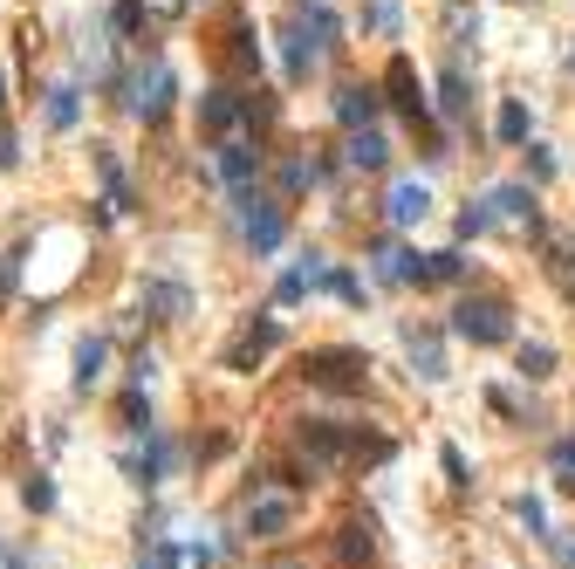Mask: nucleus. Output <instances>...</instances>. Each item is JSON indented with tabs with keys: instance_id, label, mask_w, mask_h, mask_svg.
I'll use <instances>...</instances> for the list:
<instances>
[{
	"instance_id": "27",
	"label": "nucleus",
	"mask_w": 575,
	"mask_h": 569,
	"mask_svg": "<svg viewBox=\"0 0 575 569\" xmlns=\"http://www.w3.org/2000/svg\"><path fill=\"white\" fill-rule=\"evenodd\" d=\"M363 28L398 35V28H404V8H398V0H363Z\"/></svg>"
},
{
	"instance_id": "11",
	"label": "nucleus",
	"mask_w": 575,
	"mask_h": 569,
	"mask_svg": "<svg viewBox=\"0 0 575 569\" xmlns=\"http://www.w3.org/2000/svg\"><path fill=\"white\" fill-rule=\"evenodd\" d=\"M213 172L226 178L233 193H247V186H260V151H254V144H233V138H220V144H213Z\"/></svg>"
},
{
	"instance_id": "4",
	"label": "nucleus",
	"mask_w": 575,
	"mask_h": 569,
	"mask_svg": "<svg viewBox=\"0 0 575 569\" xmlns=\"http://www.w3.org/2000/svg\"><path fill=\"white\" fill-rule=\"evenodd\" d=\"M240 234H247V247H254V254H274V247H281V234H288V206L247 186V193H240Z\"/></svg>"
},
{
	"instance_id": "7",
	"label": "nucleus",
	"mask_w": 575,
	"mask_h": 569,
	"mask_svg": "<svg viewBox=\"0 0 575 569\" xmlns=\"http://www.w3.org/2000/svg\"><path fill=\"white\" fill-rule=\"evenodd\" d=\"M172 467H178V446H172L165 432H144V453H124V474L138 480V487H159Z\"/></svg>"
},
{
	"instance_id": "25",
	"label": "nucleus",
	"mask_w": 575,
	"mask_h": 569,
	"mask_svg": "<svg viewBox=\"0 0 575 569\" xmlns=\"http://www.w3.org/2000/svg\"><path fill=\"white\" fill-rule=\"evenodd\" d=\"M110 28H117L124 42H144V35H151V14H144V0H117V8H110Z\"/></svg>"
},
{
	"instance_id": "21",
	"label": "nucleus",
	"mask_w": 575,
	"mask_h": 569,
	"mask_svg": "<svg viewBox=\"0 0 575 569\" xmlns=\"http://www.w3.org/2000/svg\"><path fill=\"white\" fill-rule=\"evenodd\" d=\"M480 28H486V21H480L473 0H446V42H453V48H473Z\"/></svg>"
},
{
	"instance_id": "26",
	"label": "nucleus",
	"mask_w": 575,
	"mask_h": 569,
	"mask_svg": "<svg viewBox=\"0 0 575 569\" xmlns=\"http://www.w3.org/2000/svg\"><path fill=\"white\" fill-rule=\"evenodd\" d=\"M288 522H295V508H288V501H254V508H247V529H254V535H281Z\"/></svg>"
},
{
	"instance_id": "30",
	"label": "nucleus",
	"mask_w": 575,
	"mask_h": 569,
	"mask_svg": "<svg viewBox=\"0 0 575 569\" xmlns=\"http://www.w3.org/2000/svg\"><path fill=\"white\" fill-rule=\"evenodd\" d=\"M233 69H260V42H254V28H247V21H233Z\"/></svg>"
},
{
	"instance_id": "10",
	"label": "nucleus",
	"mask_w": 575,
	"mask_h": 569,
	"mask_svg": "<svg viewBox=\"0 0 575 569\" xmlns=\"http://www.w3.org/2000/svg\"><path fill=\"white\" fill-rule=\"evenodd\" d=\"M144 316L186 323V316H192V289H186V281H172V275H151V281H144Z\"/></svg>"
},
{
	"instance_id": "34",
	"label": "nucleus",
	"mask_w": 575,
	"mask_h": 569,
	"mask_svg": "<svg viewBox=\"0 0 575 569\" xmlns=\"http://www.w3.org/2000/svg\"><path fill=\"white\" fill-rule=\"evenodd\" d=\"M548 467L562 474V487H575V439H555V446H548Z\"/></svg>"
},
{
	"instance_id": "43",
	"label": "nucleus",
	"mask_w": 575,
	"mask_h": 569,
	"mask_svg": "<svg viewBox=\"0 0 575 569\" xmlns=\"http://www.w3.org/2000/svg\"><path fill=\"white\" fill-rule=\"evenodd\" d=\"M568 69H575V56H568Z\"/></svg>"
},
{
	"instance_id": "36",
	"label": "nucleus",
	"mask_w": 575,
	"mask_h": 569,
	"mask_svg": "<svg viewBox=\"0 0 575 569\" xmlns=\"http://www.w3.org/2000/svg\"><path fill=\"white\" fill-rule=\"evenodd\" d=\"M520 151H528V172L535 178H555V151H548V144H520Z\"/></svg>"
},
{
	"instance_id": "31",
	"label": "nucleus",
	"mask_w": 575,
	"mask_h": 569,
	"mask_svg": "<svg viewBox=\"0 0 575 569\" xmlns=\"http://www.w3.org/2000/svg\"><path fill=\"white\" fill-rule=\"evenodd\" d=\"M322 289H329V295H343L350 309H363V295H371V289H363V275H350V268H329Z\"/></svg>"
},
{
	"instance_id": "8",
	"label": "nucleus",
	"mask_w": 575,
	"mask_h": 569,
	"mask_svg": "<svg viewBox=\"0 0 575 569\" xmlns=\"http://www.w3.org/2000/svg\"><path fill=\"white\" fill-rule=\"evenodd\" d=\"M274 344H281V323H274V316L247 323V329H240V336L226 344V371H254V364H260V357H268Z\"/></svg>"
},
{
	"instance_id": "16",
	"label": "nucleus",
	"mask_w": 575,
	"mask_h": 569,
	"mask_svg": "<svg viewBox=\"0 0 575 569\" xmlns=\"http://www.w3.org/2000/svg\"><path fill=\"white\" fill-rule=\"evenodd\" d=\"M473 76H466L459 62H446V76H438V117H446V124H466V117H473Z\"/></svg>"
},
{
	"instance_id": "40",
	"label": "nucleus",
	"mask_w": 575,
	"mask_h": 569,
	"mask_svg": "<svg viewBox=\"0 0 575 569\" xmlns=\"http://www.w3.org/2000/svg\"><path fill=\"white\" fill-rule=\"evenodd\" d=\"M541 542H548V549H555V562H568V569H575V535H555V529H548Z\"/></svg>"
},
{
	"instance_id": "18",
	"label": "nucleus",
	"mask_w": 575,
	"mask_h": 569,
	"mask_svg": "<svg viewBox=\"0 0 575 569\" xmlns=\"http://www.w3.org/2000/svg\"><path fill=\"white\" fill-rule=\"evenodd\" d=\"M103 364H110V344H103V336H83V344H75V392H96Z\"/></svg>"
},
{
	"instance_id": "39",
	"label": "nucleus",
	"mask_w": 575,
	"mask_h": 569,
	"mask_svg": "<svg viewBox=\"0 0 575 569\" xmlns=\"http://www.w3.org/2000/svg\"><path fill=\"white\" fill-rule=\"evenodd\" d=\"M438 460H446V480H453V487H473V480H466V453H459V446H446Z\"/></svg>"
},
{
	"instance_id": "17",
	"label": "nucleus",
	"mask_w": 575,
	"mask_h": 569,
	"mask_svg": "<svg viewBox=\"0 0 575 569\" xmlns=\"http://www.w3.org/2000/svg\"><path fill=\"white\" fill-rule=\"evenodd\" d=\"M384 213H390V227H411V220H425V213H432V193L418 186V178H404V186H390Z\"/></svg>"
},
{
	"instance_id": "1",
	"label": "nucleus",
	"mask_w": 575,
	"mask_h": 569,
	"mask_svg": "<svg viewBox=\"0 0 575 569\" xmlns=\"http://www.w3.org/2000/svg\"><path fill=\"white\" fill-rule=\"evenodd\" d=\"M117 90H124V111L138 117V124H165L172 117V96H178V76L165 62H144V69L117 76Z\"/></svg>"
},
{
	"instance_id": "35",
	"label": "nucleus",
	"mask_w": 575,
	"mask_h": 569,
	"mask_svg": "<svg viewBox=\"0 0 575 569\" xmlns=\"http://www.w3.org/2000/svg\"><path fill=\"white\" fill-rule=\"evenodd\" d=\"M514 514H520V529H528V535H548V514H541V501H535V495H520V501H514Z\"/></svg>"
},
{
	"instance_id": "32",
	"label": "nucleus",
	"mask_w": 575,
	"mask_h": 569,
	"mask_svg": "<svg viewBox=\"0 0 575 569\" xmlns=\"http://www.w3.org/2000/svg\"><path fill=\"white\" fill-rule=\"evenodd\" d=\"M21 501H28L35 514H48V508H56V487H48V474H28V480H21Z\"/></svg>"
},
{
	"instance_id": "20",
	"label": "nucleus",
	"mask_w": 575,
	"mask_h": 569,
	"mask_svg": "<svg viewBox=\"0 0 575 569\" xmlns=\"http://www.w3.org/2000/svg\"><path fill=\"white\" fill-rule=\"evenodd\" d=\"M493 131H501V144H507V151H520V144L535 138V111H528L520 96H507V103H501V124H493Z\"/></svg>"
},
{
	"instance_id": "12",
	"label": "nucleus",
	"mask_w": 575,
	"mask_h": 569,
	"mask_svg": "<svg viewBox=\"0 0 575 569\" xmlns=\"http://www.w3.org/2000/svg\"><path fill=\"white\" fill-rule=\"evenodd\" d=\"M240 96H247V90H233V83H213V90L199 96V131H206V138H226L233 124H240Z\"/></svg>"
},
{
	"instance_id": "41",
	"label": "nucleus",
	"mask_w": 575,
	"mask_h": 569,
	"mask_svg": "<svg viewBox=\"0 0 575 569\" xmlns=\"http://www.w3.org/2000/svg\"><path fill=\"white\" fill-rule=\"evenodd\" d=\"M14 281H21V262H14V254H0V302L14 295Z\"/></svg>"
},
{
	"instance_id": "23",
	"label": "nucleus",
	"mask_w": 575,
	"mask_h": 569,
	"mask_svg": "<svg viewBox=\"0 0 575 569\" xmlns=\"http://www.w3.org/2000/svg\"><path fill=\"white\" fill-rule=\"evenodd\" d=\"M96 172H103V186H110V206H117V213H130V178H124V165H117L110 144H96Z\"/></svg>"
},
{
	"instance_id": "14",
	"label": "nucleus",
	"mask_w": 575,
	"mask_h": 569,
	"mask_svg": "<svg viewBox=\"0 0 575 569\" xmlns=\"http://www.w3.org/2000/svg\"><path fill=\"white\" fill-rule=\"evenodd\" d=\"M377 111H384V90L377 83H343V90H336V124H343V131L377 124Z\"/></svg>"
},
{
	"instance_id": "13",
	"label": "nucleus",
	"mask_w": 575,
	"mask_h": 569,
	"mask_svg": "<svg viewBox=\"0 0 575 569\" xmlns=\"http://www.w3.org/2000/svg\"><path fill=\"white\" fill-rule=\"evenodd\" d=\"M404 350H411V371L425 378V384H438V378H446V344H438V329H425V323H404Z\"/></svg>"
},
{
	"instance_id": "5",
	"label": "nucleus",
	"mask_w": 575,
	"mask_h": 569,
	"mask_svg": "<svg viewBox=\"0 0 575 569\" xmlns=\"http://www.w3.org/2000/svg\"><path fill=\"white\" fill-rule=\"evenodd\" d=\"M486 213L501 234H541V199L528 186H493L486 193Z\"/></svg>"
},
{
	"instance_id": "37",
	"label": "nucleus",
	"mask_w": 575,
	"mask_h": 569,
	"mask_svg": "<svg viewBox=\"0 0 575 569\" xmlns=\"http://www.w3.org/2000/svg\"><path fill=\"white\" fill-rule=\"evenodd\" d=\"M302 295H308V275H302V268H288V275H281V289H274V302H302Z\"/></svg>"
},
{
	"instance_id": "3",
	"label": "nucleus",
	"mask_w": 575,
	"mask_h": 569,
	"mask_svg": "<svg viewBox=\"0 0 575 569\" xmlns=\"http://www.w3.org/2000/svg\"><path fill=\"white\" fill-rule=\"evenodd\" d=\"M363 371H371L363 350H308L302 357V378L322 384V392H363Z\"/></svg>"
},
{
	"instance_id": "9",
	"label": "nucleus",
	"mask_w": 575,
	"mask_h": 569,
	"mask_svg": "<svg viewBox=\"0 0 575 569\" xmlns=\"http://www.w3.org/2000/svg\"><path fill=\"white\" fill-rule=\"evenodd\" d=\"M281 56H288V83H308V76L322 69V48L308 42L302 14H288V21H281Z\"/></svg>"
},
{
	"instance_id": "19",
	"label": "nucleus",
	"mask_w": 575,
	"mask_h": 569,
	"mask_svg": "<svg viewBox=\"0 0 575 569\" xmlns=\"http://www.w3.org/2000/svg\"><path fill=\"white\" fill-rule=\"evenodd\" d=\"M42 117H48V131H75V117H83V90L75 83H56L42 103Z\"/></svg>"
},
{
	"instance_id": "33",
	"label": "nucleus",
	"mask_w": 575,
	"mask_h": 569,
	"mask_svg": "<svg viewBox=\"0 0 575 569\" xmlns=\"http://www.w3.org/2000/svg\"><path fill=\"white\" fill-rule=\"evenodd\" d=\"M548 275H555V281H562V295L575 302V254H568V247H548Z\"/></svg>"
},
{
	"instance_id": "28",
	"label": "nucleus",
	"mask_w": 575,
	"mask_h": 569,
	"mask_svg": "<svg viewBox=\"0 0 575 569\" xmlns=\"http://www.w3.org/2000/svg\"><path fill=\"white\" fill-rule=\"evenodd\" d=\"M480 234H493V213H486V199H466L459 206V241H480Z\"/></svg>"
},
{
	"instance_id": "29",
	"label": "nucleus",
	"mask_w": 575,
	"mask_h": 569,
	"mask_svg": "<svg viewBox=\"0 0 575 569\" xmlns=\"http://www.w3.org/2000/svg\"><path fill=\"white\" fill-rule=\"evenodd\" d=\"M520 378H555V350H548V344H520Z\"/></svg>"
},
{
	"instance_id": "15",
	"label": "nucleus",
	"mask_w": 575,
	"mask_h": 569,
	"mask_svg": "<svg viewBox=\"0 0 575 569\" xmlns=\"http://www.w3.org/2000/svg\"><path fill=\"white\" fill-rule=\"evenodd\" d=\"M343 165H350V172H384V165H390V138L377 131V124H356L350 144H343Z\"/></svg>"
},
{
	"instance_id": "2",
	"label": "nucleus",
	"mask_w": 575,
	"mask_h": 569,
	"mask_svg": "<svg viewBox=\"0 0 575 569\" xmlns=\"http://www.w3.org/2000/svg\"><path fill=\"white\" fill-rule=\"evenodd\" d=\"M453 336H466V344H480V350L514 344V309H507V295H466V302L453 309Z\"/></svg>"
},
{
	"instance_id": "24",
	"label": "nucleus",
	"mask_w": 575,
	"mask_h": 569,
	"mask_svg": "<svg viewBox=\"0 0 575 569\" xmlns=\"http://www.w3.org/2000/svg\"><path fill=\"white\" fill-rule=\"evenodd\" d=\"M371 268H377V281H390V289H404V268H411V254H404L398 241H377V247H371Z\"/></svg>"
},
{
	"instance_id": "6",
	"label": "nucleus",
	"mask_w": 575,
	"mask_h": 569,
	"mask_svg": "<svg viewBox=\"0 0 575 569\" xmlns=\"http://www.w3.org/2000/svg\"><path fill=\"white\" fill-rule=\"evenodd\" d=\"M384 103H390L404 124H418V131L432 124V103H425V90H418V76H411V56H390V69H384Z\"/></svg>"
},
{
	"instance_id": "42",
	"label": "nucleus",
	"mask_w": 575,
	"mask_h": 569,
	"mask_svg": "<svg viewBox=\"0 0 575 569\" xmlns=\"http://www.w3.org/2000/svg\"><path fill=\"white\" fill-rule=\"evenodd\" d=\"M0 111H8V69H0Z\"/></svg>"
},
{
	"instance_id": "22",
	"label": "nucleus",
	"mask_w": 575,
	"mask_h": 569,
	"mask_svg": "<svg viewBox=\"0 0 575 569\" xmlns=\"http://www.w3.org/2000/svg\"><path fill=\"white\" fill-rule=\"evenodd\" d=\"M336 556H343L350 569H356V562H371V556H377V529H371V522H343V542H336Z\"/></svg>"
},
{
	"instance_id": "38",
	"label": "nucleus",
	"mask_w": 575,
	"mask_h": 569,
	"mask_svg": "<svg viewBox=\"0 0 575 569\" xmlns=\"http://www.w3.org/2000/svg\"><path fill=\"white\" fill-rule=\"evenodd\" d=\"M14 165H21V138L0 124V172H14Z\"/></svg>"
}]
</instances>
